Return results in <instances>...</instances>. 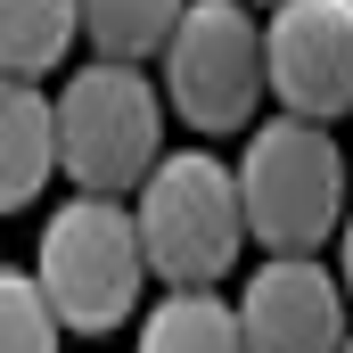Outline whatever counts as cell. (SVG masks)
I'll return each instance as SVG.
<instances>
[{
  "label": "cell",
  "instance_id": "obj_8",
  "mask_svg": "<svg viewBox=\"0 0 353 353\" xmlns=\"http://www.w3.org/2000/svg\"><path fill=\"white\" fill-rule=\"evenodd\" d=\"M58 181V99L0 74V214H25Z\"/></svg>",
  "mask_w": 353,
  "mask_h": 353
},
{
  "label": "cell",
  "instance_id": "obj_11",
  "mask_svg": "<svg viewBox=\"0 0 353 353\" xmlns=\"http://www.w3.org/2000/svg\"><path fill=\"white\" fill-rule=\"evenodd\" d=\"M181 17H189V0H83V41L90 58L140 66V58H165Z\"/></svg>",
  "mask_w": 353,
  "mask_h": 353
},
{
  "label": "cell",
  "instance_id": "obj_10",
  "mask_svg": "<svg viewBox=\"0 0 353 353\" xmlns=\"http://www.w3.org/2000/svg\"><path fill=\"white\" fill-rule=\"evenodd\" d=\"M83 41V0H0V74L41 83Z\"/></svg>",
  "mask_w": 353,
  "mask_h": 353
},
{
  "label": "cell",
  "instance_id": "obj_1",
  "mask_svg": "<svg viewBox=\"0 0 353 353\" xmlns=\"http://www.w3.org/2000/svg\"><path fill=\"white\" fill-rule=\"evenodd\" d=\"M148 271L165 288H222V271L247 247V197H239V157L214 148H165V165L132 197Z\"/></svg>",
  "mask_w": 353,
  "mask_h": 353
},
{
  "label": "cell",
  "instance_id": "obj_2",
  "mask_svg": "<svg viewBox=\"0 0 353 353\" xmlns=\"http://www.w3.org/2000/svg\"><path fill=\"white\" fill-rule=\"evenodd\" d=\"M239 197H247V239L263 255H321L353 214L345 205V148L329 140V123L271 115V123L247 132Z\"/></svg>",
  "mask_w": 353,
  "mask_h": 353
},
{
  "label": "cell",
  "instance_id": "obj_9",
  "mask_svg": "<svg viewBox=\"0 0 353 353\" xmlns=\"http://www.w3.org/2000/svg\"><path fill=\"white\" fill-rule=\"evenodd\" d=\"M132 353H247V329H239V304L222 288H165L140 312Z\"/></svg>",
  "mask_w": 353,
  "mask_h": 353
},
{
  "label": "cell",
  "instance_id": "obj_6",
  "mask_svg": "<svg viewBox=\"0 0 353 353\" xmlns=\"http://www.w3.org/2000/svg\"><path fill=\"white\" fill-rule=\"evenodd\" d=\"M263 66L279 115H353V0H279L263 17Z\"/></svg>",
  "mask_w": 353,
  "mask_h": 353
},
{
  "label": "cell",
  "instance_id": "obj_3",
  "mask_svg": "<svg viewBox=\"0 0 353 353\" xmlns=\"http://www.w3.org/2000/svg\"><path fill=\"white\" fill-rule=\"evenodd\" d=\"M165 165V99L140 66L90 58L58 90V173L74 197H140V181Z\"/></svg>",
  "mask_w": 353,
  "mask_h": 353
},
{
  "label": "cell",
  "instance_id": "obj_7",
  "mask_svg": "<svg viewBox=\"0 0 353 353\" xmlns=\"http://www.w3.org/2000/svg\"><path fill=\"white\" fill-rule=\"evenodd\" d=\"M247 353H345V279L321 255H263V271L239 288Z\"/></svg>",
  "mask_w": 353,
  "mask_h": 353
},
{
  "label": "cell",
  "instance_id": "obj_12",
  "mask_svg": "<svg viewBox=\"0 0 353 353\" xmlns=\"http://www.w3.org/2000/svg\"><path fill=\"white\" fill-rule=\"evenodd\" d=\"M58 345H66V321L41 296V279L25 263H0V353H58Z\"/></svg>",
  "mask_w": 353,
  "mask_h": 353
},
{
  "label": "cell",
  "instance_id": "obj_14",
  "mask_svg": "<svg viewBox=\"0 0 353 353\" xmlns=\"http://www.w3.org/2000/svg\"><path fill=\"white\" fill-rule=\"evenodd\" d=\"M247 8H255V0H247ZM271 8H279V0H271Z\"/></svg>",
  "mask_w": 353,
  "mask_h": 353
},
{
  "label": "cell",
  "instance_id": "obj_13",
  "mask_svg": "<svg viewBox=\"0 0 353 353\" xmlns=\"http://www.w3.org/2000/svg\"><path fill=\"white\" fill-rule=\"evenodd\" d=\"M337 279H345V296H353V214H345V230H337Z\"/></svg>",
  "mask_w": 353,
  "mask_h": 353
},
{
  "label": "cell",
  "instance_id": "obj_15",
  "mask_svg": "<svg viewBox=\"0 0 353 353\" xmlns=\"http://www.w3.org/2000/svg\"><path fill=\"white\" fill-rule=\"evenodd\" d=\"M345 353H353V337H345Z\"/></svg>",
  "mask_w": 353,
  "mask_h": 353
},
{
  "label": "cell",
  "instance_id": "obj_5",
  "mask_svg": "<svg viewBox=\"0 0 353 353\" xmlns=\"http://www.w3.org/2000/svg\"><path fill=\"white\" fill-rule=\"evenodd\" d=\"M165 107L189 132H247L255 107L271 99V66H263V17L247 0H189L181 33L165 41Z\"/></svg>",
  "mask_w": 353,
  "mask_h": 353
},
{
  "label": "cell",
  "instance_id": "obj_4",
  "mask_svg": "<svg viewBox=\"0 0 353 353\" xmlns=\"http://www.w3.org/2000/svg\"><path fill=\"white\" fill-rule=\"evenodd\" d=\"M33 279H41V296L58 304V321L74 337L123 329L140 312V288L157 279L148 247H140V222H132V197H66L41 222Z\"/></svg>",
  "mask_w": 353,
  "mask_h": 353
}]
</instances>
